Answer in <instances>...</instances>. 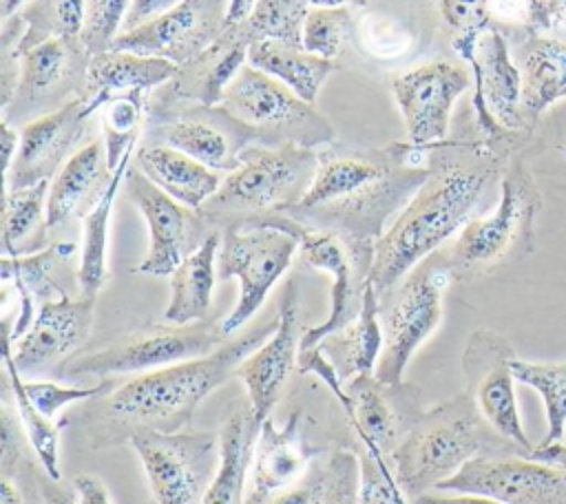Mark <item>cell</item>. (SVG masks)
<instances>
[{"instance_id":"6da1fadb","label":"cell","mask_w":566,"mask_h":504,"mask_svg":"<svg viewBox=\"0 0 566 504\" xmlns=\"http://www.w3.org/2000/svg\"><path fill=\"white\" fill-rule=\"evenodd\" d=\"M409 150L411 144H396L382 153L321 155L310 190L283 214L352 243L376 245L387 219L402 210L429 177V168L407 161Z\"/></svg>"},{"instance_id":"7a4b0ae2","label":"cell","mask_w":566,"mask_h":504,"mask_svg":"<svg viewBox=\"0 0 566 504\" xmlns=\"http://www.w3.org/2000/svg\"><path fill=\"white\" fill-rule=\"evenodd\" d=\"M491 172L493 164L484 155L460 161L440 159L429 166L427 181L374 245L367 281L378 298L391 294L424 256L464 228Z\"/></svg>"},{"instance_id":"3957f363","label":"cell","mask_w":566,"mask_h":504,"mask_svg":"<svg viewBox=\"0 0 566 504\" xmlns=\"http://www.w3.org/2000/svg\"><path fill=\"white\" fill-rule=\"evenodd\" d=\"M276 325L279 316L223 343L208 356L172 363L119 385L97 407L102 420H106L108 429L124 431L126 438L144 429L179 431L190 422L206 396L230 380L241 360L265 343Z\"/></svg>"},{"instance_id":"277c9868","label":"cell","mask_w":566,"mask_h":504,"mask_svg":"<svg viewBox=\"0 0 566 504\" xmlns=\"http://www.w3.org/2000/svg\"><path fill=\"white\" fill-rule=\"evenodd\" d=\"M502 447L520 449L491 429L469 391L431 411L418 413L389 458L396 482L407 500H411L433 491L469 460L489 455Z\"/></svg>"},{"instance_id":"5b68a950","label":"cell","mask_w":566,"mask_h":504,"mask_svg":"<svg viewBox=\"0 0 566 504\" xmlns=\"http://www.w3.org/2000/svg\"><path fill=\"white\" fill-rule=\"evenodd\" d=\"M321 155L296 144H250L237 170L228 172L219 190L199 208L212 228H245L283 214L310 190Z\"/></svg>"},{"instance_id":"8992f818","label":"cell","mask_w":566,"mask_h":504,"mask_svg":"<svg viewBox=\"0 0 566 504\" xmlns=\"http://www.w3.org/2000/svg\"><path fill=\"white\" fill-rule=\"evenodd\" d=\"M542 208L539 190L522 164H513L502 179L500 201L486 217L467 221L447 256L451 274H482L531 250L535 217Z\"/></svg>"},{"instance_id":"52a82bcc","label":"cell","mask_w":566,"mask_h":504,"mask_svg":"<svg viewBox=\"0 0 566 504\" xmlns=\"http://www.w3.org/2000/svg\"><path fill=\"white\" fill-rule=\"evenodd\" d=\"M221 106L252 130L256 144H296L314 150L316 146L336 139L334 128L314 104L250 64H245L226 86Z\"/></svg>"},{"instance_id":"ba28073f","label":"cell","mask_w":566,"mask_h":504,"mask_svg":"<svg viewBox=\"0 0 566 504\" xmlns=\"http://www.w3.org/2000/svg\"><path fill=\"white\" fill-rule=\"evenodd\" d=\"M254 225H274L292 232L301 243L305 261L332 276L329 314L321 325L307 327L301 334V349L318 347L327 336L345 329L360 312L363 292L374 259V245L352 243L334 232L307 228L287 214H274Z\"/></svg>"},{"instance_id":"9c48e42d","label":"cell","mask_w":566,"mask_h":504,"mask_svg":"<svg viewBox=\"0 0 566 504\" xmlns=\"http://www.w3.org/2000/svg\"><path fill=\"white\" fill-rule=\"evenodd\" d=\"M226 338L221 323L197 321L188 325H150L124 334L95 351L77 354L62 365V376H113L153 371L172 363L201 358Z\"/></svg>"},{"instance_id":"30bf717a","label":"cell","mask_w":566,"mask_h":504,"mask_svg":"<svg viewBox=\"0 0 566 504\" xmlns=\"http://www.w3.org/2000/svg\"><path fill=\"white\" fill-rule=\"evenodd\" d=\"M298 245L292 232L274 225L223 230L217 252V274L219 279L234 276L239 281L237 305L221 321L226 336L234 334L259 312L272 285L290 267Z\"/></svg>"},{"instance_id":"8fae6325","label":"cell","mask_w":566,"mask_h":504,"mask_svg":"<svg viewBox=\"0 0 566 504\" xmlns=\"http://www.w3.org/2000/svg\"><path fill=\"white\" fill-rule=\"evenodd\" d=\"M91 57L80 35L51 38L20 53L18 86L9 104L2 106V122L24 128L84 97Z\"/></svg>"},{"instance_id":"7c38bea8","label":"cell","mask_w":566,"mask_h":504,"mask_svg":"<svg viewBox=\"0 0 566 504\" xmlns=\"http://www.w3.org/2000/svg\"><path fill=\"white\" fill-rule=\"evenodd\" d=\"M157 504H197L221 460V438L210 431H153L128 438Z\"/></svg>"},{"instance_id":"4fadbf2b","label":"cell","mask_w":566,"mask_h":504,"mask_svg":"<svg viewBox=\"0 0 566 504\" xmlns=\"http://www.w3.org/2000/svg\"><path fill=\"white\" fill-rule=\"evenodd\" d=\"M146 141L166 144L186 153L217 172H232L241 164V153L256 137L221 104H164L150 106Z\"/></svg>"},{"instance_id":"5bb4252c","label":"cell","mask_w":566,"mask_h":504,"mask_svg":"<svg viewBox=\"0 0 566 504\" xmlns=\"http://www.w3.org/2000/svg\"><path fill=\"white\" fill-rule=\"evenodd\" d=\"M433 265H416L391 292L382 312V351L374 376L400 385L413 351L436 332L442 318V283Z\"/></svg>"},{"instance_id":"9a60e30c","label":"cell","mask_w":566,"mask_h":504,"mask_svg":"<svg viewBox=\"0 0 566 504\" xmlns=\"http://www.w3.org/2000/svg\"><path fill=\"white\" fill-rule=\"evenodd\" d=\"M124 183L128 199L144 214L150 232L148 252L135 272L148 276H170L177 265L214 230H210L212 225L199 210L188 208L166 195L135 164L128 166Z\"/></svg>"},{"instance_id":"2e32d148","label":"cell","mask_w":566,"mask_h":504,"mask_svg":"<svg viewBox=\"0 0 566 504\" xmlns=\"http://www.w3.org/2000/svg\"><path fill=\"white\" fill-rule=\"evenodd\" d=\"M433 491L484 495L502 504H566V469L528 458L478 455Z\"/></svg>"},{"instance_id":"e0dca14e","label":"cell","mask_w":566,"mask_h":504,"mask_svg":"<svg viewBox=\"0 0 566 504\" xmlns=\"http://www.w3.org/2000/svg\"><path fill=\"white\" fill-rule=\"evenodd\" d=\"M469 86L471 73L447 60H433L394 75L391 93L413 148L444 144L451 108Z\"/></svg>"},{"instance_id":"ac0fdd59","label":"cell","mask_w":566,"mask_h":504,"mask_svg":"<svg viewBox=\"0 0 566 504\" xmlns=\"http://www.w3.org/2000/svg\"><path fill=\"white\" fill-rule=\"evenodd\" d=\"M230 0H184L166 15L119 33L113 49L164 57L177 66L206 51L228 27Z\"/></svg>"},{"instance_id":"d6986e66","label":"cell","mask_w":566,"mask_h":504,"mask_svg":"<svg viewBox=\"0 0 566 504\" xmlns=\"http://www.w3.org/2000/svg\"><path fill=\"white\" fill-rule=\"evenodd\" d=\"M298 287L296 281L290 279L281 296L276 329L265 343L248 354L234 371V378L248 389L250 411L259 424L270 418L290 371L298 365Z\"/></svg>"},{"instance_id":"ffe728a7","label":"cell","mask_w":566,"mask_h":504,"mask_svg":"<svg viewBox=\"0 0 566 504\" xmlns=\"http://www.w3.org/2000/svg\"><path fill=\"white\" fill-rule=\"evenodd\" d=\"M95 298L42 301L31 327L15 338L13 365L20 374H38L53 365H64L69 356L88 338L93 325Z\"/></svg>"},{"instance_id":"44dd1931","label":"cell","mask_w":566,"mask_h":504,"mask_svg":"<svg viewBox=\"0 0 566 504\" xmlns=\"http://www.w3.org/2000/svg\"><path fill=\"white\" fill-rule=\"evenodd\" d=\"M86 117V102L84 97H77L20 128V146L9 172L4 175V190L49 181V177L64 166L71 148L80 141Z\"/></svg>"},{"instance_id":"7402d4cb","label":"cell","mask_w":566,"mask_h":504,"mask_svg":"<svg viewBox=\"0 0 566 504\" xmlns=\"http://www.w3.org/2000/svg\"><path fill=\"white\" fill-rule=\"evenodd\" d=\"M475 80L473 104L480 126L493 135L500 128L517 130L526 126L522 113V73L511 60L504 35L497 29L480 33L475 57L469 64Z\"/></svg>"},{"instance_id":"603a6c76","label":"cell","mask_w":566,"mask_h":504,"mask_svg":"<svg viewBox=\"0 0 566 504\" xmlns=\"http://www.w3.org/2000/svg\"><path fill=\"white\" fill-rule=\"evenodd\" d=\"M250 40L239 24H228L221 35L199 55L177 66V73L166 82L164 91L150 106L164 104H221L226 86L248 64Z\"/></svg>"},{"instance_id":"cb8c5ba5","label":"cell","mask_w":566,"mask_h":504,"mask_svg":"<svg viewBox=\"0 0 566 504\" xmlns=\"http://www.w3.org/2000/svg\"><path fill=\"white\" fill-rule=\"evenodd\" d=\"M318 453L321 449L310 444L298 431V413H292L283 427L265 418L254 440L250 491L243 504H263L303 482Z\"/></svg>"},{"instance_id":"d4e9b609","label":"cell","mask_w":566,"mask_h":504,"mask_svg":"<svg viewBox=\"0 0 566 504\" xmlns=\"http://www.w3.org/2000/svg\"><path fill=\"white\" fill-rule=\"evenodd\" d=\"M111 179L113 170L106 161V146L99 139L75 150L49 186V228H57L73 217H84L99 201Z\"/></svg>"},{"instance_id":"484cf974","label":"cell","mask_w":566,"mask_h":504,"mask_svg":"<svg viewBox=\"0 0 566 504\" xmlns=\"http://www.w3.org/2000/svg\"><path fill=\"white\" fill-rule=\"evenodd\" d=\"M175 73L177 64L164 57L139 55L117 49L93 55L84 95L88 115L104 102L124 95H146L155 86L170 82Z\"/></svg>"},{"instance_id":"4316f807","label":"cell","mask_w":566,"mask_h":504,"mask_svg":"<svg viewBox=\"0 0 566 504\" xmlns=\"http://www.w3.org/2000/svg\"><path fill=\"white\" fill-rule=\"evenodd\" d=\"M135 166L166 195L199 210L221 186V175L186 153L166 144L144 141L135 153Z\"/></svg>"},{"instance_id":"83f0119b","label":"cell","mask_w":566,"mask_h":504,"mask_svg":"<svg viewBox=\"0 0 566 504\" xmlns=\"http://www.w3.org/2000/svg\"><path fill=\"white\" fill-rule=\"evenodd\" d=\"M522 113L533 124L553 102L566 97V44L531 33L520 46Z\"/></svg>"},{"instance_id":"f1b7e54d","label":"cell","mask_w":566,"mask_h":504,"mask_svg":"<svg viewBox=\"0 0 566 504\" xmlns=\"http://www.w3.org/2000/svg\"><path fill=\"white\" fill-rule=\"evenodd\" d=\"M221 245V232L214 230L192 254H188L170 274V301L164 309V321L188 325L206 321L212 303L214 263Z\"/></svg>"},{"instance_id":"f546056e","label":"cell","mask_w":566,"mask_h":504,"mask_svg":"<svg viewBox=\"0 0 566 504\" xmlns=\"http://www.w3.org/2000/svg\"><path fill=\"white\" fill-rule=\"evenodd\" d=\"M259 422L254 420L250 407H237L223 422L221 438V460L219 469L208 484L201 504H243V484L252 462L254 440L259 433Z\"/></svg>"},{"instance_id":"4dcf8cb0","label":"cell","mask_w":566,"mask_h":504,"mask_svg":"<svg viewBox=\"0 0 566 504\" xmlns=\"http://www.w3.org/2000/svg\"><path fill=\"white\" fill-rule=\"evenodd\" d=\"M248 64L290 86L298 97L314 104L323 82L334 69L332 60L305 51L285 40H254L248 49Z\"/></svg>"},{"instance_id":"1f68e13d","label":"cell","mask_w":566,"mask_h":504,"mask_svg":"<svg viewBox=\"0 0 566 504\" xmlns=\"http://www.w3.org/2000/svg\"><path fill=\"white\" fill-rule=\"evenodd\" d=\"M509 356L511 354H506V347L495 338L493 363L475 380L473 398L480 413L491 424V429L502 438H506L509 442H513L515 447H520L524 458L528 451H533V447L522 429L515 391H513L515 378L509 367Z\"/></svg>"},{"instance_id":"d6a6232c","label":"cell","mask_w":566,"mask_h":504,"mask_svg":"<svg viewBox=\"0 0 566 504\" xmlns=\"http://www.w3.org/2000/svg\"><path fill=\"white\" fill-rule=\"evenodd\" d=\"M327 338H332L336 345V349L332 347V354L336 356L334 367L340 380H349L358 374H371V369H376L385 336L380 323V298L369 281L363 292L358 316L345 329Z\"/></svg>"},{"instance_id":"836d02e7","label":"cell","mask_w":566,"mask_h":504,"mask_svg":"<svg viewBox=\"0 0 566 504\" xmlns=\"http://www.w3.org/2000/svg\"><path fill=\"white\" fill-rule=\"evenodd\" d=\"M49 181L4 190L2 203V250L4 256L38 254L46 245V197Z\"/></svg>"},{"instance_id":"e575fe53","label":"cell","mask_w":566,"mask_h":504,"mask_svg":"<svg viewBox=\"0 0 566 504\" xmlns=\"http://www.w3.org/2000/svg\"><path fill=\"white\" fill-rule=\"evenodd\" d=\"M2 360L7 367V385L13 393V405H15V413L27 431V438L31 442V449L40 462V466L44 469L46 477L60 482V429L57 424H53V418H46L27 396L24 387H22V378L18 367L13 365V356H11V327H9V318L2 321Z\"/></svg>"},{"instance_id":"d590c367","label":"cell","mask_w":566,"mask_h":504,"mask_svg":"<svg viewBox=\"0 0 566 504\" xmlns=\"http://www.w3.org/2000/svg\"><path fill=\"white\" fill-rule=\"evenodd\" d=\"M130 155V153H128ZM128 155L119 164V168L113 172V179L99 201L82 217L84 232H82V256L77 267V285L82 296L95 298L99 287L106 281V245H108V221L115 203V195L119 190V183L126 177L128 170Z\"/></svg>"},{"instance_id":"8d00e7d4","label":"cell","mask_w":566,"mask_h":504,"mask_svg":"<svg viewBox=\"0 0 566 504\" xmlns=\"http://www.w3.org/2000/svg\"><path fill=\"white\" fill-rule=\"evenodd\" d=\"M24 33L18 55L51 38L80 35L84 22V0H29L20 11Z\"/></svg>"},{"instance_id":"74e56055","label":"cell","mask_w":566,"mask_h":504,"mask_svg":"<svg viewBox=\"0 0 566 504\" xmlns=\"http://www.w3.org/2000/svg\"><path fill=\"white\" fill-rule=\"evenodd\" d=\"M509 367L520 385L535 389L546 409L548 431L542 444L559 442L566 427V363H526L509 356Z\"/></svg>"},{"instance_id":"f35d334b","label":"cell","mask_w":566,"mask_h":504,"mask_svg":"<svg viewBox=\"0 0 566 504\" xmlns=\"http://www.w3.org/2000/svg\"><path fill=\"white\" fill-rule=\"evenodd\" d=\"M307 11V0H256L250 15L239 22V27L250 42L285 40L301 44Z\"/></svg>"},{"instance_id":"ab89813d","label":"cell","mask_w":566,"mask_h":504,"mask_svg":"<svg viewBox=\"0 0 566 504\" xmlns=\"http://www.w3.org/2000/svg\"><path fill=\"white\" fill-rule=\"evenodd\" d=\"M352 33L347 7H310L303 22L301 46L325 60H336Z\"/></svg>"},{"instance_id":"60d3db41","label":"cell","mask_w":566,"mask_h":504,"mask_svg":"<svg viewBox=\"0 0 566 504\" xmlns=\"http://www.w3.org/2000/svg\"><path fill=\"white\" fill-rule=\"evenodd\" d=\"M491 0H436L442 20L453 31V49L471 64L482 31L489 29Z\"/></svg>"},{"instance_id":"b9f144b4","label":"cell","mask_w":566,"mask_h":504,"mask_svg":"<svg viewBox=\"0 0 566 504\" xmlns=\"http://www.w3.org/2000/svg\"><path fill=\"white\" fill-rule=\"evenodd\" d=\"M130 0H84V22L80 40L91 55H99L113 49L122 33L124 18Z\"/></svg>"},{"instance_id":"7bdbcfd3","label":"cell","mask_w":566,"mask_h":504,"mask_svg":"<svg viewBox=\"0 0 566 504\" xmlns=\"http://www.w3.org/2000/svg\"><path fill=\"white\" fill-rule=\"evenodd\" d=\"M358 469V504H409L387 462H378L363 451Z\"/></svg>"},{"instance_id":"ee69618b","label":"cell","mask_w":566,"mask_h":504,"mask_svg":"<svg viewBox=\"0 0 566 504\" xmlns=\"http://www.w3.org/2000/svg\"><path fill=\"white\" fill-rule=\"evenodd\" d=\"M358 455L347 449L332 451L321 504H358Z\"/></svg>"},{"instance_id":"f6af8a7d","label":"cell","mask_w":566,"mask_h":504,"mask_svg":"<svg viewBox=\"0 0 566 504\" xmlns=\"http://www.w3.org/2000/svg\"><path fill=\"white\" fill-rule=\"evenodd\" d=\"M22 387H24L27 396L31 398V402H33L46 418H53L62 407H66V405H71V402L97 398V396H102V393L108 391L106 380H102V382H97V385H93V387H64V385H57V382H42V380L24 382V380H22Z\"/></svg>"},{"instance_id":"bcb514c9","label":"cell","mask_w":566,"mask_h":504,"mask_svg":"<svg viewBox=\"0 0 566 504\" xmlns=\"http://www.w3.org/2000/svg\"><path fill=\"white\" fill-rule=\"evenodd\" d=\"M0 469L2 475H11L15 471H22V466H29V438L27 431L18 418V413H13L9 409V405L4 402L0 409Z\"/></svg>"},{"instance_id":"7dc6e473","label":"cell","mask_w":566,"mask_h":504,"mask_svg":"<svg viewBox=\"0 0 566 504\" xmlns=\"http://www.w3.org/2000/svg\"><path fill=\"white\" fill-rule=\"evenodd\" d=\"M325 473H327V464L325 466H314L312 464V469L303 477V482H298L296 486L270 497L263 504H321L323 491H325Z\"/></svg>"},{"instance_id":"c3c4849f","label":"cell","mask_w":566,"mask_h":504,"mask_svg":"<svg viewBox=\"0 0 566 504\" xmlns=\"http://www.w3.org/2000/svg\"><path fill=\"white\" fill-rule=\"evenodd\" d=\"M179 2H184V0H130L128 13H126L124 24H122V33H128L133 29H139L144 24L166 15Z\"/></svg>"},{"instance_id":"681fc988","label":"cell","mask_w":566,"mask_h":504,"mask_svg":"<svg viewBox=\"0 0 566 504\" xmlns=\"http://www.w3.org/2000/svg\"><path fill=\"white\" fill-rule=\"evenodd\" d=\"M75 493H77V502L80 504H111L108 500V491L102 484L99 477L91 475V473H80L73 480Z\"/></svg>"},{"instance_id":"f907efd6","label":"cell","mask_w":566,"mask_h":504,"mask_svg":"<svg viewBox=\"0 0 566 504\" xmlns=\"http://www.w3.org/2000/svg\"><path fill=\"white\" fill-rule=\"evenodd\" d=\"M409 504H502L497 500L471 493H444V491H427L409 500Z\"/></svg>"},{"instance_id":"816d5d0a","label":"cell","mask_w":566,"mask_h":504,"mask_svg":"<svg viewBox=\"0 0 566 504\" xmlns=\"http://www.w3.org/2000/svg\"><path fill=\"white\" fill-rule=\"evenodd\" d=\"M0 146H2V172L7 175L11 164H13V159H15L18 146H20L18 128H13L7 122H0Z\"/></svg>"},{"instance_id":"f5cc1de1","label":"cell","mask_w":566,"mask_h":504,"mask_svg":"<svg viewBox=\"0 0 566 504\" xmlns=\"http://www.w3.org/2000/svg\"><path fill=\"white\" fill-rule=\"evenodd\" d=\"M0 504H27L18 473L0 477Z\"/></svg>"},{"instance_id":"db71d44e","label":"cell","mask_w":566,"mask_h":504,"mask_svg":"<svg viewBox=\"0 0 566 504\" xmlns=\"http://www.w3.org/2000/svg\"><path fill=\"white\" fill-rule=\"evenodd\" d=\"M42 504H80L73 500V495L57 486L55 480L49 477V482L42 484Z\"/></svg>"},{"instance_id":"11a10c76","label":"cell","mask_w":566,"mask_h":504,"mask_svg":"<svg viewBox=\"0 0 566 504\" xmlns=\"http://www.w3.org/2000/svg\"><path fill=\"white\" fill-rule=\"evenodd\" d=\"M254 2H256V0H230V2H228V24H239V22H243V20L250 15Z\"/></svg>"},{"instance_id":"9f6ffc18","label":"cell","mask_w":566,"mask_h":504,"mask_svg":"<svg viewBox=\"0 0 566 504\" xmlns=\"http://www.w3.org/2000/svg\"><path fill=\"white\" fill-rule=\"evenodd\" d=\"M0 11H2V20H9V18H13L18 11H20V7L24 4V0H0Z\"/></svg>"},{"instance_id":"6f0895ef","label":"cell","mask_w":566,"mask_h":504,"mask_svg":"<svg viewBox=\"0 0 566 504\" xmlns=\"http://www.w3.org/2000/svg\"><path fill=\"white\" fill-rule=\"evenodd\" d=\"M553 13H555V22L566 27V0H551Z\"/></svg>"},{"instance_id":"680465c9","label":"cell","mask_w":566,"mask_h":504,"mask_svg":"<svg viewBox=\"0 0 566 504\" xmlns=\"http://www.w3.org/2000/svg\"><path fill=\"white\" fill-rule=\"evenodd\" d=\"M310 7H345L347 0H307Z\"/></svg>"}]
</instances>
